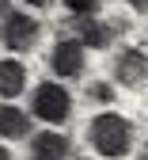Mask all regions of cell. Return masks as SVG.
I'll return each instance as SVG.
<instances>
[{"mask_svg": "<svg viewBox=\"0 0 148 160\" xmlns=\"http://www.w3.org/2000/svg\"><path fill=\"white\" fill-rule=\"evenodd\" d=\"M88 141L99 156L118 160V156H125L133 149V122L118 111H103L88 122Z\"/></svg>", "mask_w": 148, "mask_h": 160, "instance_id": "obj_1", "label": "cell"}, {"mask_svg": "<svg viewBox=\"0 0 148 160\" xmlns=\"http://www.w3.org/2000/svg\"><path fill=\"white\" fill-rule=\"evenodd\" d=\"M31 114L42 118V122H50V126L69 122V114H72V95H69V88L57 84V80H42V84H34Z\"/></svg>", "mask_w": 148, "mask_h": 160, "instance_id": "obj_2", "label": "cell"}, {"mask_svg": "<svg viewBox=\"0 0 148 160\" xmlns=\"http://www.w3.org/2000/svg\"><path fill=\"white\" fill-rule=\"evenodd\" d=\"M38 34H42V23L27 12H8L0 19V46L4 50H15V53H27L38 46Z\"/></svg>", "mask_w": 148, "mask_h": 160, "instance_id": "obj_3", "label": "cell"}, {"mask_svg": "<svg viewBox=\"0 0 148 160\" xmlns=\"http://www.w3.org/2000/svg\"><path fill=\"white\" fill-rule=\"evenodd\" d=\"M114 84H125V88H137L148 80V53L137 50V46H125L114 53Z\"/></svg>", "mask_w": 148, "mask_h": 160, "instance_id": "obj_4", "label": "cell"}, {"mask_svg": "<svg viewBox=\"0 0 148 160\" xmlns=\"http://www.w3.org/2000/svg\"><path fill=\"white\" fill-rule=\"evenodd\" d=\"M84 61H88V50H84L76 38H61V42L50 50V69L65 80H76L84 72Z\"/></svg>", "mask_w": 148, "mask_h": 160, "instance_id": "obj_5", "label": "cell"}, {"mask_svg": "<svg viewBox=\"0 0 148 160\" xmlns=\"http://www.w3.org/2000/svg\"><path fill=\"white\" fill-rule=\"evenodd\" d=\"M69 38H76L84 50H107L114 42V27L95 19V15H84V19H72V34Z\"/></svg>", "mask_w": 148, "mask_h": 160, "instance_id": "obj_6", "label": "cell"}, {"mask_svg": "<svg viewBox=\"0 0 148 160\" xmlns=\"http://www.w3.org/2000/svg\"><path fill=\"white\" fill-rule=\"evenodd\" d=\"M31 160H72V141L57 130H46L31 141Z\"/></svg>", "mask_w": 148, "mask_h": 160, "instance_id": "obj_7", "label": "cell"}, {"mask_svg": "<svg viewBox=\"0 0 148 160\" xmlns=\"http://www.w3.org/2000/svg\"><path fill=\"white\" fill-rule=\"evenodd\" d=\"M27 92V65L19 57H0V99H15Z\"/></svg>", "mask_w": 148, "mask_h": 160, "instance_id": "obj_8", "label": "cell"}, {"mask_svg": "<svg viewBox=\"0 0 148 160\" xmlns=\"http://www.w3.org/2000/svg\"><path fill=\"white\" fill-rule=\"evenodd\" d=\"M27 133H31V114L12 107V103H0V137L19 141V137H27Z\"/></svg>", "mask_w": 148, "mask_h": 160, "instance_id": "obj_9", "label": "cell"}, {"mask_svg": "<svg viewBox=\"0 0 148 160\" xmlns=\"http://www.w3.org/2000/svg\"><path fill=\"white\" fill-rule=\"evenodd\" d=\"M65 8L72 12V19H84V15H99L103 0H65Z\"/></svg>", "mask_w": 148, "mask_h": 160, "instance_id": "obj_10", "label": "cell"}, {"mask_svg": "<svg viewBox=\"0 0 148 160\" xmlns=\"http://www.w3.org/2000/svg\"><path fill=\"white\" fill-rule=\"evenodd\" d=\"M88 99H91V103H110V99H114V84H107V80L88 84Z\"/></svg>", "mask_w": 148, "mask_h": 160, "instance_id": "obj_11", "label": "cell"}, {"mask_svg": "<svg viewBox=\"0 0 148 160\" xmlns=\"http://www.w3.org/2000/svg\"><path fill=\"white\" fill-rule=\"evenodd\" d=\"M129 8H137V12H148V0H125Z\"/></svg>", "mask_w": 148, "mask_h": 160, "instance_id": "obj_12", "label": "cell"}, {"mask_svg": "<svg viewBox=\"0 0 148 160\" xmlns=\"http://www.w3.org/2000/svg\"><path fill=\"white\" fill-rule=\"evenodd\" d=\"M23 4H27V8H46L50 0H23Z\"/></svg>", "mask_w": 148, "mask_h": 160, "instance_id": "obj_13", "label": "cell"}, {"mask_svg": "<svg viewBox=\"0 0 148 160\" xmlns=\"http://www.w3.org/2000/svg\"><path fill=\"white\" fill-rule=\"evenodd\" d=\"M8 15V0H0V19H4Z\"/></svg>", "mask_w": 148, "mask_h": 160, "instance_id": "obj_14", "label": "cell"}, {"mask_svg": "<svg viewBox=\"0 0 148 160\" xmlns=\"http://www.w3.org/2000/svg\"><path fill=\"white\" fill-rule=\"evenodd\" d=\"M0 160H12V152H8V149H4V145H0Z\"/></svg>", "mask_w": 148, "mask_h": 160, "instance_id": "obj_15", "label": "cell"}, {"mask_svg": "<svg viewBox=\"0 0 148 160\" xmlns=\"http://www.w3.org/2000/svg\"><path fill=\"white\" fill-rule=\"evenodd\" d=\"M137 160H148V145H144V149H141V156H137Z\"/></svg>", "mask_w": 148, "mask_h": 160, "instance_id": "obj_16", "label": "cell"}]
</instances>
